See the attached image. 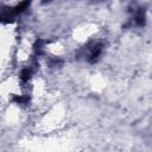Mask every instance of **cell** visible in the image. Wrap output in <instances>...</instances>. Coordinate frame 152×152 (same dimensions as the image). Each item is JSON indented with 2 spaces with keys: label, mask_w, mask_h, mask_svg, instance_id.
Masks as SVG:
<instances>
[{
  "label": "cell",
  "mask_w": 152,
  "mask_h": 152,
  "mask_svg": "<svg viewBox=\"0 0 152 152\" xmlns=\"http://www.w3.org/2000/svg\"><path fill=\"white\" fill-rule=\"evenodd\" d=\"M13 100H14L15 102H18V103H24V102H26L28 99H27L26 96H15Z\"/></svg>",
  "instance_id": "3"
},
{
  "label": "cell",
  "mask_w": 152,
  "mask_h": 152,
  "mask_svg": "<svg viewBox=\"0 0 152 152\" xmlns=\"http://www.w3.org/2000/svg\"><path fill=\"white\" fill-rule=\"evenodd\" d=\"M101 51H102V45H101V44H99V45L94 46V48H93V50H91V52H90V55H89L88 61H89L90 63L96 62V59L99 58V56H100Z\"/></svg>",
  "instance_id": "1"
},
{
  "label": "cell",
  "mask_w": 152,
  "mask_h": 152,
  "mask_svg": "<svg viewBox=\"0 0 152 152\" xmlns=\"http://www.w3.org/2000/svg\"><path fill=\"white\" fill-rule=\"evenodd\" d=\"M30 76H31V70H30L28 68H25V69L21 70V72H20V78H21L23 81H27V80L30 78Z\"/></svg>",
  "instance_id": "2"
}]
</instances>
